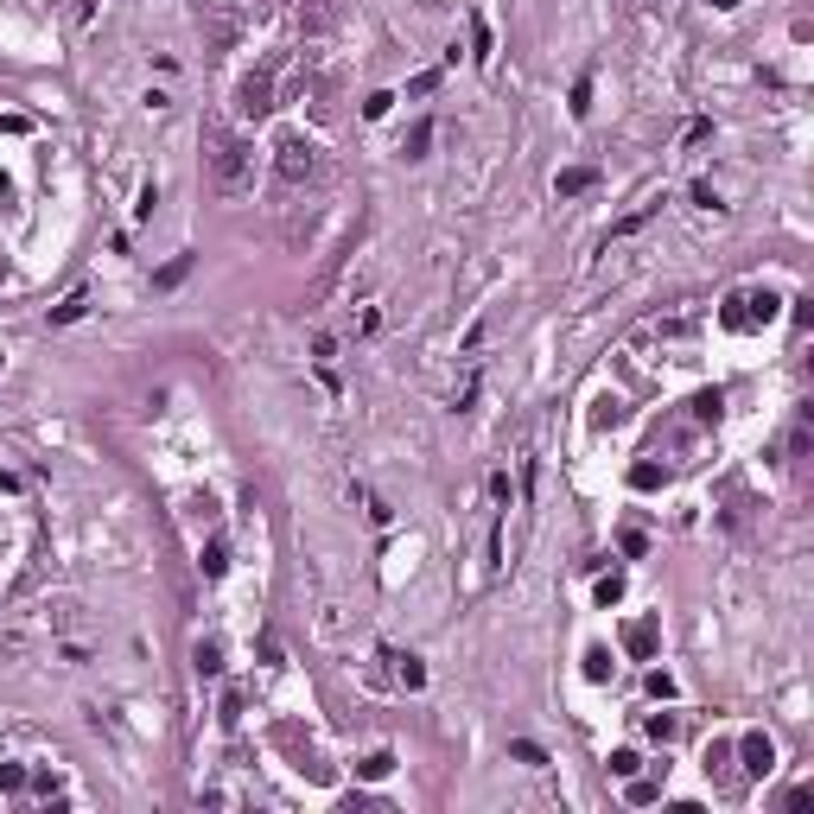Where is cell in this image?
I'll use <instances>...</instances> for the list:
<instances>
[{"label": "cell", "instance_id": "obj_1", "mask_svg": "<svg viewBox=\"0 0 814 814\" xmlns=\"http://www.w3.org/2000/svg\"><path fill=\"white\" fill-rule=\"evenodd\" d=\"M217 179H223V185L242 179V147H236V140H223V147H217Z\"/></svg>", "mask_w": 814, "mask_h": 814}]
</instances>
